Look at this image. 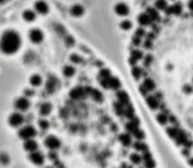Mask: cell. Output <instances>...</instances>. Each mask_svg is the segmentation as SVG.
Listing matches in <instances>:
<instances>
[{
	"instance_id": "7402d4cb",
	"label": "cell",
	"mask_w": 193,
	"mask_h": 168,
	"mask_svg": "<svg viewBox=\"0 0 193 168\" xmlns=\"http://www.w3.org/2000/svg\"><path fill=\"white\" fill-rule=\"evenodd\" d=\"M154 38H155V33H148V34H147V40L151 41V40H154Z\"/></svg>"
},
{
	"instance_id": "5bb4252c",
	"label": "cell",
	"mask_w": 193,
	"mask_h": 168,
	"mask_svg": "<svg viewBox=\"0 0 193 168\" xmlns=\"http://www.w3.org/2000/svg\"><path fill=\"white\" fill-rule=\"evenodd\" d=\"M181 9H183V5L180 3H175L172 5V14H180Z\"/></svg>"
},
{
	"instance_id": "5b68a950",
	"label": "cell",
	"mask_w": 193,
	"mask_h": 168,
	"mask_svg": "<svg viewBox=\"0 0 193 168\" xmlns=\"http://www.w3.org/2000/svg\"><path fill=\"white\" fill-rule=\"evenodd\" d=\"M114 11H116L117 14H120V16H126V14L129 13L128 5L124 4V3H118V4L114 7Z\"/></svg>"
},
{
	"instance_id": "4fadbf2b",
	"label": "cell",
	"mask_w": 193,
	"mask_h": 168,
	"mask_svg": "<svg viewBox=\"0 0 193 168\" xmlns=\"http://www.w3.org/2000/svg\"><path fill=\"white\" fill-rule=\"evenodd\" d=\"M155 7H157V9L166 11V9H167V2H166V0H157V3H155Z\"/></svg>"
},
{
	"instance_id": "30bf717a",
	"label": "cell",
	"mask_w": 193,
	"mask_h": 168,
	"mask_svg": "<svg viewBox=\"0 0 193 168\" xmlns=\"http://www.w3.org/2000/svg\"><path fill=\"white\" fill-rule=\"evenodd\" d=\"M29 83H30L33 87H40L42 84V78L40 75H32L30 79H29Z\"/></svg>"
},
{
	"instance_id": "603a6c76",
	"label": "cell",
	"mask_w": 193,
	"mask_h": 168,
	"mask_svg": "<svg viewBox=\"0 0 193 168\" xmlns=\"http://www.w3.org/2000/svg\"><path fill=\"white\" fill-rule=\"evenodd\" d=\"M188 7H189V9H192V11H193V0H189Z\"/></svg>"
},
{
	"instance_id": "8992f818",
	"label": "cell",
	"mask_w": 193,
	"mask_h": 168,
	"mask_svg": "<svg viewBox=\"0 0 193 168\" xmlns=\"http://www.w3.org/2000/svg\"><path fill=\"white\" fill-rule=\"evenodd\" d=\"M130 58H133V59H134V61L139 62V61H142L143 58H145V54H143V51H141V50L134 49V50H131V53H130Z\"/></svg>"
},
{
	"instance_id": "cb8c5ba5",
	"label": "cell",
	"mask_w": 193,
	"mask_h": 168,
	"mask_svg": "<svg viewBox=\"0 0 193 168\" xmlns=\"http://www.w3.org/2000/svg\"><path fill=\"white\" fill-rule=\"evenodd\" d=\"M5 2V0H0V3H4Z\"/></svg>"
},
{
	"instance_id": "52a82bcc",
	"label": "cell",
	"mask_w": 193,
	"mask_h": 168,
	"mask_svg": "<svg viewBox=\"0 0 193 168\" xmlns=\"http://www.w3.org/2000/svg\"><path fill=\"white\" fill-rule=\"evenodd\" d=\"M148 16H150L151 19H152V21L154 23H157V21H159L160 20V16H159V13H158V11L155 9V8H147V12H146Z\"/></svg>"
},
{
	"instance_id": "277c9868",
	"label": "cell",
	"mask_w": 193,
	"mask_h": 168,
	"mask_svg": "<svg viewBox=\"0 0 193 168\" xmlns=\"http://www.w3.org/2000/svg\"><path fill=\"white\" fill-rule=\"evenodd\" d=\"M138 23L142 26H147V25H152L154 21H152V19L148 16L147 13H141L138 16Z\"/></svg>"
},
{
	"instance_id": "7c38bea8",
	"label": "cell",
	"mask_w": 193,
	"mask_h": 168,
	"mask_svg": "<svg viewBox=\"0 0 193 168\" xmlns=\"http://www.w3.org/2000/svg\"><path fill=\"white\" fill-rule=\"evenodd\" d=\"M63 75L66 78H72L75 75V68L71 67V66H64L63 67Z\"/></svg>"
},
{
	"instance_id": "2e32d148",
	"label": "cell",
	"mask_w": 193,
	"mask_h": 168,
	"mask_svg": "<svg viewBox=\"0 0 193 168\" xmlns=\"http://www.w3.org/2000/svg\"><path fill=\"white\" fill-rule=\"evenodd\" d=\"M70 61L74 62V63H81V62H83V59H81V58L79 55H76V54H72L70 57Z\"/></svg>"
},
{
	"instance_id": "ac0fdd59",
	"label": "cell",
	"mask_w": 193,
	"mask_h": 168,
	"mask_svg": "<svg viewBox=\"0 0 193 168\" xmlns=\"http://www.w3.org/2000/svg\"><path fill=\"white\" fill-rule=\"evenodd\" d=\"M135 35H138V37H141V38L145 37V35H146L145 29H143V28H138V29H137V32H135Z\"/></svg>"
},
{
	"instance_id": "44dd1931",
	"label": "cell",
	"mask_w": 193,
	"mask_h": 168,
	"mask_svg": "<svg viewBox=\"0 0 193 168\" xmlns=\"http://www.w3.org/2000/svg\"><path fill=\"white\" fill-rule=\"evenodd\" d=\"M167 14H172V5H171V7H167V9L164 11Z\"/></svg>"
},
{
	"instance_id": "9c48e42d",
	"label": "cell",
	"mask_w": 193,
	"mask_h": 168,
	"mask_svg": "<svg viewBox=\"0 0 193 168\" xmlns=\"http://www.w3.org/2000/svg\"><path fill=\"white\" fill-rule=\"evenodd\" d=\"M23 17H24L25 21H28V23H32V21H34V19H36V13L30 9H26L23 13Z\"/></svg>"
},
{
	"instance_id": "7a4b0ae2",
	"label": "cell",
	"mask_w": 193,
	"mask_h": 168,
	"mask_svg": "<svg viewBox=\"0 0 193 168\" xmlns=\"http://www.w3.org/2000/svg\"><path fill=\"white\" fill-rule=\"evenodd\" d=\"M29 38H30L33 43H40L43 40V33L40 29H32L30 33H29Z\"/></svg>"
},
{
	"instance_id": "8fae6325",
	"label": "cell",
	"mask_w": 193,
	"mask_h": 168,
	"mask_svg": "<svg viewBox=\"0 0 193 168\" xmlns=\"http://www.w3.org/2000/svg\"><path fill=\"white\" fill-rule=\"evenodd\" d=\"M131 74H133V76H134V79L135 80H139L141 79V75H142V67L141 66H134V67L131 68Z\"/></svg>"
},
{
	"instance_id": "d6986e66",
	"label": "cell",
	"mask_w": 193,
	"mask_h": 168,
	"mask_svg": "<svg viewBox=\"0 0 193 168\" xmlns=\"http://www.w3.org/2000/svg\"><path fill=\"white\" fill-rule=\"evenodd\" d=\"M74 43H75V42H74V38L72 37H67V38H66V45H67V46H74Z\"/></svg>"
},
{
	"instance_id": "e0dca14e",
	"label": "cell",
	"mask_w": 193,
	"mask_h": 168,
	"mask_svg": "<svg viewBox=\"0 0 193 168\" xmlns=\"http://www.w3.org/2000/svg\"><path fill=\"white\" fill-rule=\"evenodd\" d=\"M133 45H134V46L142 45V38L138 37V35H134V37H133Z\"/></svg>"
},
{
	"instance_id": "ba28073f",
	"label": "cell",
	"mask_w": 193,
	"mask_h": 168,
	"mask_svg": "<svg viewBox=\"0 0 193 168\" xmlns=\"http://www.w3.org/2000/svg\"><path fill=\"white\" fill-rule=\"evenodd\" d=\"M84 13V8L81 5H74L72 8H71V14L72 16H75V17H79V16H81V14Z\"/></svg>"
},
{
	"instance_id": "3957f363",
	"label": "cell",
	"mask_w": 193,
	"mask_h": 168,
	"mask_svg": "<svg viewBox=\"0 0 193 168\" xmlns=\"http://www.w3.org/2000/svg\"><path fill=\"white\" fill-rule=\"evenodd\" d=\"M34 8H36L37 12L41 13V14H46L49 12V5L43 2V0H38V2H36Z\"/></svg>"
},
{
	"instance_id": "9a60e30c",
	"label": "cell",
	"mask_w": 193,
	"mask_h": 168,
	"mask_svg": "<svg viewBox=\"0 0 193 168\" xmlns=\"http://www.w3.org/2000/svg\"><path fill=\"white\" fill-rule=\"evenodd\" d=\"M120 26H121V29H124V30H129V29L131 28V23L129 20H124L120 24Z\"/></svg>"
},
{
	"instance_id": "ffe728a7",
	"label": "cell",
	"mask_w": 193,
	"mask_h": 168,
	"mask_svg": "<svg viewBox=\"0 0 193 168\" xmlns=\"http://www.w3.org/2000/svg\"><path fill=\"white\" fill-rule=\"evenodd\" d=\"M143 46H145V49H151V46H152V42H151L150 40H146V41L143 42Z\"/></svg>"
},
{
	"instance_id": "6da1fadb",
	"label": "cell",
	"mask_w": 193,
	"mask_h": 168,
	"mask_svg": "<svg viewBox=\"0 0 193 168\" xmlns=\"http://www.w3.org/2000/svg\"><path fill=\"white\" fill-rule=\"evenodd\" d=\"M21 46L20 35L13 30H7L0 38V50L4 54H13L16 53Z\"/></svg>"
}]
</instances>
